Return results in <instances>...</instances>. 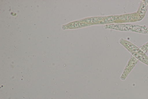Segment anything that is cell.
<instances>
[{"instance_id":"1","label":"cell","mask_w":148,"mask_h":99,"mask_svg":"<svg viewBox=\"0 0 148 99\" xmlns=\"http://www.w3.org/2000/svg\"><path fill=\"white\" fill-rule=\"evenodd\" d=\"M123 44L129 50L134 52L140 54H144V52L141 50L139 49L136 46L129 42L125 41H123Z\"/></svg>"},{"instance_id":"2","label":"cell","mask_w":148,"mask_h":99,"mask_svg":"<svg viewBox=\"0 0 148 99\" xmlns=\"http://www.w3.org/2000/svg\"><path fill=\"white\" fill-rule=\"evenodd\" d=\"M132 54L137 59L141 61L148 64V57L142 54L135 52L132 53Z\"/></svg>"},{"instance_id":"3","label":"cell","mask_w":148,"mask_h":99,"mask_svg":"<svg viewBox=\"0 0 148 99\" xmlns=\"http://www.w3.org/2000/svg\"><path fill=\"white\" fill-rule=\"evenodd\" d=\"M87 24H86L81 23H72L68 25V26L67 27L68 28H75L77 27L82 26H86Z\"/></svg>"},{"instance_id":"4","label":"cell","mask_w":148,"mask_h":99,"mask_svg":"<svg viewBox=\"0 0 148 99\" xmlns=\"http://www.w3.org/2000/svg\"><path fill=\"white\" fill-rule=\"evenodd\" d=\"M100 18H91V19L90 20L88 18L86 20L84 19L83 20L84 21L86 22H88V23H94L95 22H97L101 19H99Z\"/></svg>"},{"instance_id":"5","label":"cell","mask_w":148,"mask_h":99,"mask_svg":"<svg viewBox=\"0 0 148 99\" xmlns=\"http://www.w3.org/2000/svg\"><path fill=\"white\" fill-rule=\"evenodd\" d=\"M140 48L144 52H146L148 51V42L141 46Z\"/></svg>"}]
</instances>
